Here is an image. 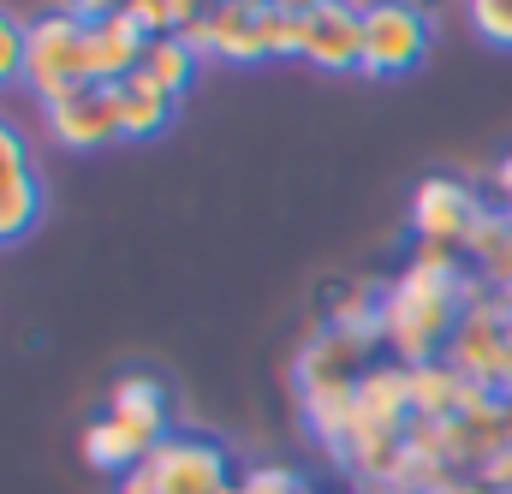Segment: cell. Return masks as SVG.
I'll list each match as a JSON object with an SVG mask.
<instances>
[{
  "mask_svg": "<svg viewBox=\"0 0 512 494\" xmlns=\"http://www.w3.org/2000/svg\"><path fill=\"white\" fill-rule=\"evenodd\" d=\"M268 6H286V0H268Z\"/></svg>",
  "mask_w": 512,
  "mask_h": 494,
  "instance_id": "23",
  "label": "cell"
},
{
  "mask_svg": "<svg viewBox=\"0 0 512 494\" xmlns=\"http://www.w3.org/2000/svg\"><path fill=\"white\" fill-rule=\"evenodd\" d=\"M114 102H120V137H131V143L167 131V125H173V108H179V102H173L155 78H143V72H131V78L114 84Z\"/></svg>",
  "mask_w": 512,
  "mask_h": 494,
  "instance_id": "14",
  "label": "cell"
},
{
  "mask_svg": "<svg viewBox=\"0 0 512 494\" xmlns=\"http://www.w3.org/2000/svg\"><path fill=\"white\" fill-rule=\"evenodd\" d=\"M42 125L60 149H102L120 137V102H114V84H78L66 96H54L42 108Z\"/></svg>",
  "mask_w": 512,
  "mask_h": 494,
  "instance_id": "9",
  "label": "cell"
},
{
  "mask_svg": "<svg viewBox=\"0 0 512 494\" xmlns=\"http://www.w3.org/2000/svg\"><path fill=\"white\" fill-rule=\"evenodd\" d=\"M304 60L316 72H358L364 66V6L328 0L304 12Z\"/></svg>",
  "mask_w": 512,
  "mask_h": 494,
  "instance_id": "10",
  "label": "cell"
},
{
  "mask_svg": "<svg viewBox=\"0 0 512 494\" xmlns=\"http://www.w3.org/2000/svg\"><path fill=\"white\" fill-rule=\"evenodd\" d=\"M36 221H42V173L30 161L18 120L0 114V245H18Z\"/></svg>",
  "mask_w": 512,
  "mask_h": 494,
  "instance_id": "8",
  "label": "cell"
},
{
  "mask_svg": "<svg viewBox=\"0 0 512 494\" xmlns=\"http://www.w3.org/2000/svg\"><path fill=\"white\" fill-rule=\"evenodd\" d=\"M215 0H131L126 12L143 24V36H185Z\"/></svg>",
  "mask_w": 512,
  "mask_h": 494,
  "instance_id": "17",
  "label": "cell"
},
{
  "mask_svg": "<svg viewBox=\"0 0 512 494\" xmlns=\"http://www.w3.org/2000/svg\"><path fill=\"white\" fill-rule=\"evenodd\" d=\"M489 209L512 215V149L495 161V179H489Z\"/></svg>",
  "mask_w": 512,
  "mask_h": 494,
  "instance_id": "20",
  "label": "cell"
},
{
  "mask_svg": "<svg viewBox=\"0 0 512 494\" xmlns=\"http://www.w3.org/2000/svg\"><path fill=\"white\" fill-rule=\"evenodd\" d=\"M465 24L477 42L512 54V0H465Z\"/></svg>",
  "mask_w": 512,
  "mask_h": 494,
  "instance_id": "18",
  "label": "cell"
},
{
  "mask_svg": "<svg viewBox=\"0 0 512 494\" xmlns=\"http://www.w3.org/2000/svg\"><path fill=\"white\" fill-rule=\"evenodd\" d=\"M24 30H30V18L0 6V90L24 84Z\"/></svg>",
  "mask_w": 512,
  "mask_h": 494,
  "instance_id": "19",
  "label": "cell"
},
{
  "mask_svg": "<svg viewBox=\"0 0 512 494\" xmlns=\"http://www.w3.org/2000/svg\"><path fill=\"white\" fill-rule=\"evenodd\" d=\"M78 84H90V24L66 6L36 12L24 30V90L48 108Z\"/></svg>",
  "mask_w": 512,
  "mask_h": 494,
  "instance_id": "3",
  "label": "cell"
},
{
  "mask_svg": "<svg viewBox=\"0 0 512 494\" xmlns=\"http://www.w3.org/2000/svg\"><path fill=\"white\" fill-rule=\"evenodd\" d=\"M465 262L483 274L489 292H512V215L489 209V215L477 221L471 245H465Z\"/></svg>",
  "mask_w": 512,
  "mask_h": 494,
  "instance_id": "15",
  "label": "cell"
},
{
  "mask_svg": "<svg viewBox=\"0 0 512 494\" xmlns=\"http://www.w3.org/2000/svg\"><path fill=\"white\" fill-rule=\"evenodd\" d=\"M411 6H423V12H429V6H435V0H411Z\"/></svg>",
  "mask_w": 512,
  "mask_h": 494,
  "instance_id": "22",
  "label": "cell"
},
{
  "mask_svg": "<svg viewBox=\"0 0 512 494\" xmlns=\"http://www.w3.org/2000/svg\"><path fill=\"white\" fill-rule=\"evenodd\" d=\"M149 453H155V447H149L143 435H131L126 423H114L108 411H96V417L84 423V465L102 471V477H131Z\"/></svg>",
  "mask_w": 512,
  "mask_h": 494,
  "instance_id": "13",
  "label": "cell"
},
{
  "mask_svg": "<svg viewBox=\"0 0 512 494\" xmlns=\"http://www.w3.org/2000/svg\"><path fill=\"white\" fill-rule=\"evenodd\" d=\"M102 411H108L114 423H126L131 435H143L149 447H161V441L173 435V429H167V387H161L155 375H120V381L108 387Z\"/></svg>",
  "mask_w": 512,
  "mask_h": 494,
  "instance_id": "11",
  "label": "cell"
},
{
  "mask_svg": "<svg viewBox=\"0 0 512 494\" xmlns=\"http://www.w3.org/2000/svg\"><path fill=\"white\" fill-rule=\"evenodd\" d=\"M489 298L495 292L459 250L417 245V256L393 280H382V352L405 370L447 358V340L459 334V322Z\"/></svg>",
  "mask_w": 512,
  "mask_h": 494,
  "instance_id": "1",
  "label": "cell"
},
{
  "mask_svg": "<svg viewBox=\"0 0 512 494\" xmlns=\"http://www.w3.org/2000/svg\"><path fill=\"white\" fill-rule=\"evenodd\" d=\"M131 0H66V12H78L84 24H102V18H114V12H126Z\"/></svg>",
  "mask_w": 512,
  "mask_h": 494,
  "instance_id": "21",
  "label": "cell"
},
{
  "mask_svg": "<svg viewBox=\"0 0 512 494\" xmlns=\"http://www.w3.org/2000/svg\"><path fill=\"white\" fill-rule=\"evenodd\" d=\"M143 48H149V36H143V24L131 12H114V18L90 24V84H120V78H131L143 66Z\"/></svg>",
  "mask_w": 512,
  "mask_h": 494,
  "instance_id": "12",
  "label": "cell"
},
{
  "mask_svg": "<svg viewBox=\"0 0 512 494\" xmlns=\"http://www.w3.org/2000/svg\"><path fill=\"white\" fill-rule=\"evenodd\" d=\"M197 66H203V54L185 42V36H149V48H143V78H155L173 102L191 90V78H197Z\"/></svg>",
  "mask_w": 512,
  "mask_h": 494,
  "instance_id": "16",
  "label": "cell"
},
{
  "mask_svg": "<svg viewBox=\"0 0 512 494\" xmlns=\"http://www.w3.org/2000/svg\"><path fill=\"white\" fill-rule=\"evenodd\" d=\"M137 471L155 494H227L239 483L227 447L209 441V435H167Z\"/></svg>",
  "mask_w": 512,
  "mask_h": 494,
  "instance_id": "6",
  "label": "cell"
},
{
  "mask_svg": "<svg viewBox=\"0 0 512 494\" xmlns=\"http://www.w3.org/2000/svg\"><path fill=\"white\" fill-rule=\"evenodd\" d=\"M185 42L221 66H262V60H304V12L268 0H215Z\"/></svg>",
  "mask_w": 512,
  "mask_h": 494,
  "instance_id": "2",
  "label": "cell"
},
{
  "mask_svg": "<svg viewBox=\"0 0 512 494\" xmlns=\"http://www.w3.org/2000/svg\"><path fill=\"white\" fill-rule=\"evenodd\" d=\"M376 358H382V346H370V340H352V334H334V328L310 334V340L298 346V358H292L298 405H316V399L352 393V387H358V375L370 370Z\"/></svg>",
  "mask_w": 512,
  "mask_h": 494,
  "instance_id": "7",
  "label": "cell"
},
{
  "mask_svg": "<svg viewBox=\"0 0 512 494\" xmlns=\"http://www.w3.org/2000/svg\"><path fill=\"white\" fill-rule=\"evenodd\" d=\"M489 215V203L465 185V179H453V173H429V179H417V191H411V233H417V245L429 250H459L471 245V233H477V221Z\"/></svg>",
  "mask_w": 512,
  "mask_h": 494,
  "instance_id": "5",
  "label": "cell"
},
{
  "mask_svg": "<svg viewBox=\"0 0 512 494\" xmlns=\"http://www.w3.org/2000/svg\"><path fill=\"white\" fill-rule=\"evenodd\" d=\"M429 60V12L411 0H364V78H411Z\"/></svg>",
  "mask_w": 512,
  "mask_h": 494,
  "instance_id": "4",
  "label": "cell"
}]
</instances>
